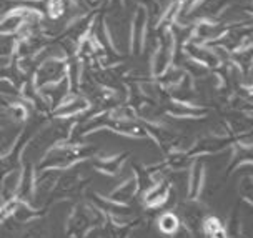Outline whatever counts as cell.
<instances>
[{"instance_id": "cell-1", "label": "cell", "mask_w": 253, "mask_h": 238, "mask_svg": "<svg viewBox=\"0 0 253 238\" xmlns=\"http://www.w3.org/2000/svg\"><path fill=\"white\" fill-rule=\"evenodd\" d=\"M177 227H178V222H177V218L173 217V215H164L160 220V228L164 232H173V230H177Z\"/></svg>"}, {"instance_id": "cell-2", "label": "cell", "mask_w": 253, "mask_h": 238, "mask_svg": "<svg viewBox=\"0 0 253 238\" xmlns=\"http://www.w3.org/2000/svg\"><path fill=\"white\" fill-rule=\"evenodd\" d=\"M24 238H45V232L42 227H35L32 228V230H29L24 235Z\"/></svg>"}]
</instances>
